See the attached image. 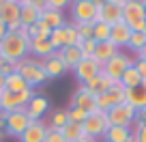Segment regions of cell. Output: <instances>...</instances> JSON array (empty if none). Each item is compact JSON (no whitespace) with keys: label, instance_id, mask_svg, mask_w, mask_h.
<instances>
[{"label":"cell","instance_id":"1","mask_svg":"<svg viewBox=\"0 0 146 142\" xmlns=\"http://www.w3.org/2000/svg\"><path fill=\"white\" fill-rule=\"evenodd\" d=\"M30 54V39L22 37L19 32H7L2 41H0V56H5L9 60H24Z\"/></svg>","mask_w":146,"mask_h":142},{"label":"cell","instance_id":"2","mask_svg":"<svg viewBox=\"0 0 146 142\" xmlns=\"http://www.w3.org/2000/svg\"><path fill=\"white\" fill-rule=\"evenodd\" d=\"M17 73L28 82L30 88H36V86H41V84L47 82L45 69H43V60L30 58V56H26L24 60L17 63Z\"/></svg>","mask_w":146,"mask_h":142},{"label":"cell","instance_id":"3","mask_svg":"<svg viewBox=\"0 0 146 142\" xmlns=\"http://www.w3.org/2000/svg\"><path fill=\"white\" fill-rule=\"evenodd\" d=\"M123 22L133 32H146V5L144 0H131L123 7Z\"/></svg>","mask_w":146,"mask_h":142},{"label":"cell","instance_id":"4","mask_svg":"<svg viewBox=\"0 0 146 142\" xmlns=\"http://www.w3.org/2000/svg\"><path fill=\"white\" fill-rule=\"evenodd\" d=\"M35 88L30 91H24V93H11V91H2L0 93V112H13V110H19V108H26L28 101L35 97Z\"/></svg>","mask_w":146,"mask_h":142},{"label":"cell","instance_id":"5","mask_svg":"<svg viewBox=\"0 0 146 142\" xmlns=\"http://www.w3.org/2000/svg\"><path fill=\"white\" fill-rule=\"evenodd\" d=\"M71 19L73 24H92L97 19V7L92 0H71Z\"/></svg>","mask_w":146,"mask_h":142},{"label":"cell","instance_id":"6","mask_svg":"<svg viewBox=\"0 0 146 142\" xmlns=\"http://www.w3.org/2000/svg\"><path fill=\"white\" fill-rule=\"evenodd\" d=\"M82 127H84V136L95 138V140H97V138H103L105 131H108V127H110L108 114H105V112H101V110L90 112V114L86 116V121L82 123Z\"/></svg>","mask_w":146,"mask_h":142},{"label":"cell","instance_id":"7","mask_svg":"<svg viewBox=\"0 0 146 142\" xmlns=\"http://www.w3.org/2000/svg\"><path fill=\"white\" fill-rule=\"evenodd\" d=\"M105 114H108L110 127H129V125L135 121L137 110L131 108V105L125 101V103H120V105H116V108H112V110H108Z\"/></svg>","mask_w":146,"mask_h":142},{"label":"cell","instance_id":"8","mask_svg":"<svg viewBox=\"0 0 146 142\" xmlns=\"http://www.w3.org/2000/svg\"><path fill=\"white\" fill-rule=\"evenodd\" d=\"M30 116H28L26 108H19V110H13L7 114V136L11 138H19L30 125Z\"/></svg>","mask_w":146,"mask_h":142},{"label":"cell","instance_id":"9","mask_svg":"<svg viewBox=\"0 0 146 142\" xmlns=\"http://www.w3.org/2000/svg\"><path fill=\"white\" fill-rule=\"evenodd\" d=\"M133 65V58L127 54H123V52H118L116 56H112V58L108 60V63L103 65V73L110 75V78L114 80V82H120V78H123V73L127 71L129 67Z\"/></svg>","mask_w":146,"mask_h":142},{"label":"cell","instance_id":"10","mask_svg":"<svg viewBox=\"0 0 146 142\" xmlns=\"http://www.w3.org/2000/svg\"><path fill=\"white\" fill-rule=\"evenodd\" d=\"M120 103H125V88L120 84H114L110 91L97 95V110H101V112H108Z\"/></svg>","mask_w":146,"mask_h":142},{"label":"cell","instance_id":"11","mask_svg":"<svg viewBox=\"0 0 146 142\" xmlns=\"http://www.w3.org/2000/svg\"><path fill=\"white\" fill-rule=\"evenodd\" d=\"M103 71V67H101L99 63H97L92 56H84L82 60H80V65L75 69H73V73H75V78L80 80V84H88L92 78H97V75Z\"/></svg>","mask_w":146,"mask_h":142},{"label":"cell","instance_id":"12","mask_svg":"<svg viewBox=\"0 0 146 142\" xmlns=\"http://www.w3.org/2000/svg\"><path fill=\"white\" fill-rule=\"evenodd\" d=\"M19 15H22V7H19L17 2L7 0L5 5H0V19L7 24V30L9 32H17L19 30V26H22Z\"/></svg>","mask_w":146,"mask_h":142},{"label":"cell","instance_id":"13","mask_svg":"<svg viewBox=\"0 0 146 142\" xmlns=\"http://www.w3.org/2000/svg\"><path fill=\"white\" fill-rule=\"evenodd\" d=\"M71 108H80L84 112H97V95L90 93L86 86H80L71 97Z\"/></svg>","mask_w":146,"mask_h":142},{"label":"cell","instance_id":"14","mask_svg":"<svg viewBox=\"0 0 146 142\" xmlns=\"http://www.w3.org/2000/svg\"><path fill=\"white\" fill-rule=\"evenodd\" d=\"M97 22H103V24H108V26H114V24L123 22V7L114 5V2H105L101 9H97L95 24Z\"/></svg>","mask_w":146,"mask_h":142},{"label":"cell","instance_id":"15","mask_svg":"<svg viewBox=\"0 0 146 142\" xmlns=\"http://www.w3.org/2000/svg\"><path fill=\"white\" fill-rule=\"evenodd\" d=\"M54 52L56 50H54V45H52V41H50V35L39 32L36 37L30 39V54L32 56H39L41 60H45L47 56H52Z\"/></svg>","mask_w":146,"mask_h":142},{"label":"cell","instance_id":"16","mask_svg":"<svg viewBox=\"0 0 146 142\" xmlns=\"http://www.w3.org/2000/svg\"><path fill=\"white\" fill-rule=\"evenodd\" d=\"M54 54H56V58L64 65V69H75L80 65V60L84 58L82 50H80L78 45H67V47H62V50H56Z\"/></svg>","mask_w":146,"mask_h":142},{"label":"cell","instance_id":"17","mask_svg":"<svg viewBox=\"0 0 146 142\" xmlns=\"http://www.w3.org/2000/svg\"><path fill=\"white\" fill-rule=\"evenodd\" d=\"M125 101H127L131 108H135L137 112L146 110V80H142L140 86L125 91Z\"/></svg>","mask_w":146,"mask_h":142},{"label":"cell","instance_id":"18","mask_svg":"<svg viewBox=\"0 0 146 142\" xmlns=\"http://www.w3.org/2000/svg\"><path fill=\"white\" fill-rule=\"evenodd\" d=\"M45 133H47V123L43 121H32L28 125V129L17 138L19 142H45Z\"/></svg>","mask_w":146,"mask_h":142},{"label":"cell","instance_id":"19","mask_svg":"<svg viewBox=\"0 0 146 142\" xmlns=\"http://www.w3.org/2000/svg\"><path fill=\"white\" fill-rule=\"evenodd\" d=\"M50 110V99L43 95H35L26 105V112L30 116V121H41V116Z\"/></svg>","mask_w":146,"mask_h":142},{"label":"cell","instance_id":"20","mask_svg":"<svg viewBox=\"0 0 146 142\" xmlns=\"http://www.w3.org/2000/svg\"><path fill=\"white\" fill-rule=\"evenodd\" d=\"M131 28L127 26L125 22H118V24H114L112 26V32H110V43H114L116 47H127V43H129V39H131Z\"/></svg>","mask_w":146,"mask_h":142},{"label":"cell","instance_id":"21","mask_svg":"<svg viewBox=\"0 0 146 142\" xmlns=\"http://www.w3.org/2000/svg\"><path fill=\"white\" fill-rule=\"evenodd\" d=\"M116 54H118V47H116L114 43H110V41H99V43H97L95 54H92V58H95L97 63L103 67V65L108 63L112 56H116Z\"/></svg>","mask_w":146,"mask_h":142},{"label":"cell","instance_id":"22","mask_svg":"<svg viewBox=\"0 0 146 142\" xmlns=\"http://www.w3.org/2000/svg\"><path fill=\"white\" fill-rule=\"evenodd\" d=\"M114 84H118V82H114V80L110 78V75H105L103 71H101L97 78H92L88 84H84V86L88 88L90 93H95V95H101V93H105V91H110V88L114 86Z\"/></svg>","mask_w":146,"mask_h":142},{"label":"cell","instance_id":"23","mask_svg":"<svg viewBox=\"0 0 146 142\" xmlns=\"http://www.w3.org/2000/svg\"><path fill=\"white\" fill-rule=\"evenodd\" d=\"M19 7H22V15H19L22 26H36L39 19H41V11L36 9V7H32L28 0H24Z\"/></svg>","mask_w":146,"mask_h":142},{"label":"cell","instance_id":"24","mask_svg":"<svg viewBox=\"0 0 146 142\" xmlns=\"http://www.w3.org/2000/svg\"><path fill=\"white\" fill-rule=\"evenodd\" d=\"M103 140L105 142H133L131 127H108Z\"/></svg>","mask_w":146,"mask_h":142},{"label":"cell","instance_id":"25","mask_svg":"<svg viewBox=\"0 0 146 142\" xmlns=\"http://www.w3.org/2000/svg\"><path fill=\"white\" fill-rule=\"evenodd\" d=\"M43 69H45V75H47V80L60 78V75H62L64 71H67V69H64V65L60 63L58 58H56V54L47 56V58L43 60Z\"/></svg>","mask_w":146,"mask_h":142},{"label":"cell","instance_id":"26","mask_svg":"<svg viewBox=\"0 0 146 142\" xmlns=\"http://www.w3.org/2000/svg\"><path fill=\"white\" fill-rule=\"evenodd\" d=\"M39 22H43V24H47L50 26V30H54V28H60V26H64V15H62V11H54V9H43L41 11V19Z\"/></svg>","mask_w":146,"mask_h":142},{"label":"cell","instance_id":"27","mask_svg":"<svg viewBox=\"0 0 146 142\" xmlns=\"http://www.w3.org/2000/svg\"><path fill=\"white\" fill-rule=\"evenodd\" d=\"M5 91L24 93V91H30V86H28V82L17 73V71H15V73H11V75H7V78H5Z\"/></svg>","mask_w":146,"mask_h":142},{"label":"cell","instance_id":"28","mask_svg":"<svg viewBox=\"0 0 146 142\" xmlns=\"http://www.w3.org/2000/svg\"><path fill=\"white\" fill-rule=\"evenodd\" d=\"M118 84L125 88V91H129V88H135V86H140V84H142V75L137 73V69L131 65V67H129L127 71L123 73V78H120Z\"/></svg>","mask_w":146,"mask_h":142},{"label":"cell","instance_id":"29","mask_svg":"<svg viewBox=\"0 0 146 142\" xmlns=\"http://www.w3.org/2000/svg\"><path fill=\"white\" fill-rule=\"evenodd\" d=\"M62 136H64V142H78L80 138H84V127H82V123L67 121V125L62 127Z\"/></svg>","mask_w":146,"mask_h":142},{"label":"cell","instance_id":"30","mask_svg":"<svg viewBox=\"0 0 146 142\" xmlns=\"http://www.w3.org/2000/svg\"><path fill=\"white\" fill-rule=\"evenodd\" d=\"M50 41H52V45H54V50H62V47H67V28H64V26L54 28V30L50 32Z\"/></svg>","mask_w":146,"mask_h":142},{"label":"cell","instance_id":"31","mask_svg":"<svg viewBox=\"0 0 146 142\" xmlns=\"http://www.w3.org/2000/svg\"><path fill=\"white\" fill-rule=\"evenodd\" d=\"M110 32H112V26H108V24H103V22H97L95 26H92V39H95L97 43L99 41H110Z\"/></svg>","mask_w":146,"mask_h":142},{"label":"cell","instance_id":"32","mask_svg":"<svg viewBox=\"0 0 146 142\" xmlns=\"http://www.w3.org/2000/svg\"><path fill=\"white\" fill-rule=\"evenodd\" d=\"M144 45H146V32H131V39H129V43H127L129 50L140 54V52L144 50Z\"/></svg>","mask_w":146,"mask_h":142},{"label":"cell","instance_id":"33","mask_svg":"<svg viewBox=\"0 0 146 142\" xmlns=\"http://www.w3.org/2000/svg\"><path fill=\"white\" fill-rule=\"evenodd\" d=\"M64 28H67V45H80V43H82V39H80L78 26L71 22V24H64Z\"/></svg>","mask_w":146,"mask_h":142},{"label":"cell","instance_id":"34","mask_svg":"<svg viewBox=\"0 0 146 142\" xmlns=\"http://www.w3.org/2000/svg\"><path fill=\"white\" fill-rule=\"evenodd\" d=\"M133 142H146V121H133Z\"/></svg>","mask_w":146,"mask_h":142},{"label":"cell","instance_id":"35","mask_svg":"<svg viewBox=\"0 0 146 142\" xmlns=\"http://www.w3.org/2000/svg\"><path fill=\"white\" fill-rule=\"evenodd\" d=\"M17 71V63L15 60H9V58H5V56H0V75H11V73H15Z\"/></svg>","mask_w":146,"mask_h":142},{"label":"cell","instance_id":"36","mask_svg":"<svg viewBox=\"0 0 146 142\" xmlns=\"http://www.w3.org/2000/svg\"><path fill=\"white\" fill-rule=\"evenodd\" d=\"M67 110H54L52 112V123H50V127H58V129H62L64 125H67Z\"/></svg>","mask_w":146,"mask_h":142},{"label":"cell","instance_id":"37","mask_svg":"<svg viewBox=\"0 0 146 142\" xmlns=\"http://www.w3.org/2000/svg\"><path fill=\"white\" fill-rule=\"evenodd\" d=\"M88 116V112L80 110V108H67V119L73 121V123H84Z\"/></svg>","mask_w":146,"mask_h":142},{"label":"cell","instance_id":"38","mask_svg":"<svg viewBox=\"0 0 146 142\" xmlns=\"http://www.w3.org/2000/svg\"><path fill=\"white\" fill-rule=\"evenodd\" d=\"M45 142H64L62 129H58V127H47V133H45Z\"/></svg>","mask_w":146,"mask_h":142},{"label":"cell","instance_id":"39","mask_svg":"<svg viewBox=\"0 0 146 142\" xmlns=\"http://www.w3.org/2000/svg\"><path fill=\"white\" fill-rule=\"evenodd\" d=\"M78 47L82 50L84 56H92V54H95V50H97V41H95V39H84Z\"/></svg>","mask_w":146,"mask_h":142},{"label":"cell","instance_id":"40","mask_svg":"<svg viewBox=\"0 0 146 142\" xmlns=\"http://www.w3.org/2000/svg\"><path fill=\"white\" fill-rule=\"evenodd\" d=\"M78 26V24H75ZM78 32H80V39H92V24H80L78 26Z\"/></svg>","mask_w":146,"mask_h":142},{"label":"cell","instance_id":"41","mask_svg":"<svg viewBox=\"0 0 146 142\" xmlns=\"http://www.w3.org/2000/svg\"><path fill=\"white\" fill-rule=\"evenodd\" d=\"M45 9H54V11H62L67 5H71V0H47Z\"/></svg>","mask_w":146,"mask_h":142},{"label":"cell","instance_id":"42","mask_svg":"<svg viewBox=\"0 0 146 142\" xmlns=\"http://www.w3.org/2000/svg\"><path fill=\"white\" fill-rule=\"evenodd\" d=\"M133 67L137 69V73L142 75V80H146V60L144 58H135L133 60Z\"/></svg>","mask_w":146,"mask_h":142},{"label":"cell","instance_id":"43","mask_svg":"<svg viewBox=\"0 0 146 142\" xmlns=\"http://www.w3.org/2000/svg\"><path fill=\"white\" fill-rule=\"evenodd\" d=\"M7 138V112H0V140Z\"/></svg>","mask_w":146,"mask_h":142},{"label":"cell","instance_id":"44","mask_svg":"<svg viewBox=\"0 0 146 142\" xmlns=\"http://www.w3.org/2000/svg\"><path fill=\"white\" fill-rule=\"evenodd\" d=\"M36 35H39V26H28V37H36Z\"/></svg>","mask_w":146,"mask_h":142},{"label":"cell","instance_id":"45","mask_svg":"<svg viewBox=\"0 0 146 142\" xmlns=\"http://www.w3.org/2000/svg\"><path fill=\"white\" fill-rule=\"evenodd\" d=\"M105 2H114V5H118V7H125L127 2H131V0H105Z\"/></svg>","mask_w":146,"mask_h":142},{"label":"cell","instance_id":"46","mask_svg":"<svg viewBox=\"0 0 146 142\" xmlns=\"http://www.w3.org/2000/svg\"><path fill=\"white\" fill-rule=\"evenodd\" d=\"M7 32H9V30H7V24L2 22V19H0V37H5Z\"/></svg>","mask_w":146,"mask_h":142},{"label":"cell","instance_id":"47","mask_svg":"<svg viewBox=\"0 0 146 142\" xmlns=\"http://www.w3.org/2000/svg\"><path fill=\"white\" fill-rule=\"evenodd\" d=\"M78 142H97V140H95V138H88V136H84V138H80Z\"/></svg>","mask_w":146,"mask_h":142},{"label":"cell","instance_id":"48","mask_svg":"<svg viewBox=\"0 0 146 142\" xmlns=\"http://www.w3.org/2000/svg\"><path fill=\"white\" fill-rule=\"evenodd\" d=\"M5 91V75H0V93Z\"/></svg>","mask_w":146,"mask_h":142},{"label":"cell","instance_id":"49","mask_svg":"<svg viewBox=\"0 0 146 142\" xmlns=\"http://www.w3.org/2000/svg\"><path fill=\"white\" fill-rule=\"evenodd\" d=\"M137 58H144V60H146V45H144V50H142L140 54H137Z\"/></svg>","mask_w":146,"mask_h":142},{"label":"cell","instance_id":"50","mask_svg":"<svg viewBox=\"0 0 146 142\" xmlns=\"http://www.w3.org/2000/svg\"><path fill=\"white\" fill-rule=\"evenodd\" d=\"M13 2H17V5H22V2H24V0H13Z\"/></svg>","mask_w":146,"mask_h":142},{"label":"cell","instance_id":"51","mask_svg":"<svg viewBox=\"0 0 146 142\" xmlns=\"http://www.w3.org/2000/svg\"><path fill=\"white\" fill-rule=\"evenodd\" d=\"M5 2H7V0H0V5H5Z\"/></svg>","mask_w":146,"mask_h":142},{"label":"cell","instance_id":"52","mask_svg":"<svg viewBox=\"0 0 146 142\" xmlns=\"http://www.w3.org/2000/svg\"><path fill=\"white\" fill-rule=\"evenodd\" d=\"M0 41H2V37H0Z\"/></svg>","mask_w":146,"mask_h":142},{"label":"cell","instance_id":"53","mask_svg":"<svg viewBox=\"0 0 146 142\" xmlns=\"http://www.w3.org/2000/svg\"><path fill=\"white\" fill-rule=\"evenodd\" d=\"M144 5H146V0H144Z\"/></svg>","mask_w":146,"mask_h":142}]
</instances>
